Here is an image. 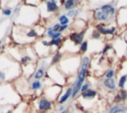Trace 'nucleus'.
<instances>
[{
  "mask_svg": "<svg viewBox=\"0 0 127 113\" xmlns=\"http://www.w3.org/2000/svg\"><path fill=\"white\" fill-rule=\"evenodd\" d=\"M111 50H112L111 44H106V45H104V47H103V49H102V51H101V55H102V56H105V55L107 54V52H109V51H111Z\"/></svg>",
  "mask_w": 127,
  "mask_h": 113,
  "instance_id": "c756f323",
  "label": "nucleus"
},
{
  "mask_svg": "<svg viewBox=\"0 0 127 113\" xmlns=\"http://www.w3.org/2000/svg\"><path fill=\"white\" fill-rule=\"evenodd\" d=\"M60 28H61V25H60V23H59V22L55 23V24L52 26V29H53V31H54L55 33L59 32V31H60Z\"/></svg>",
  "mask_w": 127,
  "mask_h": 113,
  "instance_id": "2f4dec72",
  "label": "nucleus"
},
{
  "mask_svg": "<svg viewBox=\"0 0 127 113\" xmlns=\"http://www.w3.org/2000/svg\"><path fill=\"white\" fill-rule=\"evenodd\" d=\"M63 56H64V54L60 50H58L56 53H54L53 56H52V57H51V66L58 65L61 62Z\"/></svg>",
  "mask_w": 127,
  "mask_h": 113,
  "instance_id": "412c9836",
  "label": "nucleus"
},
{
  "mask_svg": "<svg viewBox=\"0 0 127 113\" xmlns=\"http://www.w3.org/2000/svg\"><path fill=\"white\" fill-rule=\"evenodd\" d=\"M95 30L97 32L100 33V35L102 36H114L116 33V26H110V27H106L103 24H97L95 25Z\"/></svg>",
  "mask_w": 127,
  "mask_h": 113,
  "instance_id": "f8f14e48",
  "label": "nucleus"
},
{
  "mask_svg": "<svg viewBox=\"0 0 127 113\" xmlns=\"http://www.w3.org/2000/svg\"><path fill=\"white\" fill-rule=\"evenodd\" d=\"M90 82H84L83 84H82V86H81V88H80V93H82V92H84V91H86V90H88L89 88H90Z\"/></svg>",
  "mask_w": 127,
  "mask_h": 113,
  "instance_id": "7c9ffc66",
  "label": "nucleus"
},
{
  "mask_svg": "<svg viewBox=\"0 0 127 113\" xmlns=\"http://www.w3.org/2000/svg\"><path fill=\"white\" fill-rule=\"evenodd\" d=\"M62 1H56V0H48L44 1L43 3L41 2L39 6V12L40 16L42 18H50L54 14H57L60 10V7L62 5Z\"/></svg>",
  "mask_w": 127,
  "mask_h": 113,
  "instance_id": "423d86ee",
  "label": "nucleus"
},
{
  "mask_svg": "<svg viewBox=\"0 0 127 113\" xmlns=\"http://www.w3.org/2000/svg\"><path fill=\"white\" fill-rule=\"evenodd\" d=\"M120 113H127V110L126 111H123V112H120Z\"/></svg>",
  "mask_w": 127,
  "mask_h": 113,
  "instance_id": "58836bf2",
  "label": "nucleus"
},
{
  "mask_svg": "<svg viewBox=\"0 0 127 113\" xmlns=\"http://www.w3.org/2000/svg\"><path fill=\"white\" fill-rule=\"evenodd\" d=\"M64 109H66V107H65L64 104V105H60V104H59V107L57 108V111H58L59 113H61V112H63Z\"/></svg>",
  "mask_w": 127,
  "mask_h": 113,
  "instance_id": "72a5a7b5",
  "label": "nucleus"
},
{
  "mask_svg": "<svg viewBox=\"0 0 127 113\" xmlns=\"http://www.w3.org/2000/svg\"><path fill=\"white\" fill-rule=\"evenodd\" d=\"M61 113H69V110L66 108V109H64V110L63 112H61Z\"/></svg>",
  "mask_w": 127,
  "mask_h": 113,
  "instance_id": "c9c22d12",
  "label": "nucleus"
},
{
  "mask_svg": "<svg viewBox=\"0 0 127 113\" xmlns=\"http://www.w3.org/2000/svg\"><path fill=\"white\" fill-rule=\"evenodd\" d=\"M40 18V12L37 7L25 4L20 6L19 13L15 19L18 21L16 25H20L23 27H34L38 24Z\"/></svg>",
  "mask_w": 127,
  "mask_h": 113,
  "instance_id": "f03ea898",
  "label": "nucleus"
},
{
  "mask_svg": "<svg viewBox=\"0 0 127 113\" xmlns=\"http://www.w3.org/2000/svg\"><path fill=\"white\" fill-rule=\"evenodd\" d=\"M126 110H127L126 106H123L122 104H115L109 108L107 113H120V112H123Z\"/></svg>",
  "mask_w": 127,
  "mask_h": 113,
  "instance_id": "5701e85b",
  "label": "nucleus"
},
{
  "mask_svg": "<svg viewBox=\"0 0 127 113\" xmlns=\"http://www.w3.org/2000/svg\"><path fill=\"white\" fill-rule=\"evenodd\" d=\"M127 100V90L126 89H119L117 94L114 97V102L116 104H121V102H124Z\"/></svg>",
  "mask_w": 127,
  "mask_h": 113,
  "instance_id": "6ab92c4d",
  "label": "nucleus"
},
{
  "mask_svg": "<svg viewBox=\"0 0 127 113\" xmlns=\"http://www.w3.org/2000/svg\"><path fill=\"white\" fill-rule=\"evenodd\" d=\"M93 19L100 23V24H103V25H106L107 23H109V21H111V19H115L113 17H110L108 16L107 14H105L103 11H101L99 8L96 9L94 12H93Z\"/></svg>",
  "mask_w": 127,
  "mask_h": 113,
  "instance_id": "9b49d317",
  "label": "nucleus"
},
{
  "mask_svg": "<svg viewBox=\"0 0 127 113\" xmlns=\"http://www.w3.org/2000/svg\"><path fill=\"white\" fill-rule=\"evenodd\" d=\"M30 80V89L31 91H43L44 90V81L43 80H35V79H29Z\"/></svg>",
  "mask_w": 127,
  "mask_h": 113,
  "instance_id": "dca6fc26",
  "label": "nucleus"
},
{
  "mask_svg": "<svg viewBox=\"0 0 127 113\" xmlns=\"http://www.w3.org/2000/svg\"><path fill=\"white\" fill-rule=\"evenodd\" d=\"M58 21H59L60 25H61V26H63V25H68V24H69V22H70V19H69L65 14H62V15H60V16H59Z\"/></svg>",
  "mask_w": 127,
  "mask_h": 113,
  "instance_id": "393cba45",
  "label": "nucleus"
},
{
  "mask_svg": "<svg viewBox=\"0 0 127 113\" xmlns=\"http://www.w3.org/2000/svg\"><path fill=\"white\" fill-rule=\"evenodd\" d=\"M62 91H63V86H60L57 84H51L49 86H46V88H44L43 96L51 100L52 102L58 101L59 97L62 94Z\"/></svg>",
  "mask_w": 127,
  "mask_h": 113,
  "instance_id": "6e6552de",
  "label": "nucleus"
},
{
  "mask_svg": "<svg viewBox=\"0 0 127 113\" xmlns=\"http://www.w3.org/2000/svg\"><path fill=\"white\" fill-rule=\"evenodd\" d=\"M1 14L5 17H10L13 15V8H11L9 6H5L1 9Z\"/></svg>",
  "mask_w": 127,
  "mask_h": 113,
  "instance_id": "a878e982",
  "label": "nucleus"
},
{
  "mask_svg": "<svg viewBox=\"0 0 127 113\" xmlns=\"http://www.w3.org/2000/svg\"><path fill=\"white\" fill-rule=\"evenodd\" d=\"M71 94H72V86L70 85V86H67V88L65 89V91L61 94V96L59 97V99H58L57 102H58L60 105H64V104L71 97Z\"/></svg>",
  "mask_w": 127,
  "mask_h": 113,
  "instance_id": "2eb2a0df",
  "label": "nucleus"
},
{
  "mask_svg": "<svg viewBox=\"0 0 127 113\" xmlns=\"http://www.w3.org/2000/svg\"><path fill=\"white\" fill-rule=\"evenodd\" d=\"M1 113H13V107H11L10 109H8L7 111H2Z\"/></svg>",
  "mask_w": 127,
  "mask_h": 113,
  "instance_id": "f704fd0d",
  "label": "nucleus"
},
{
  "mask_svg": "<svg viewBox=\"0 0 127 113\" xmlns=\"http://www.w3.org/2000/svg\"><path fill=\"white\" fill-rule=\"evenodd\" d=\"M2 42H3V40H2V39H0V46H2Z\"/></svg>",
  "mask_w": 127,
  "mask_h": 113,
  "instance_id": "4c0bfd02",
  "label": "nucleus"
},
{
  "mask_svg": "<svg viewBox=\"0 0 127 113\" xmlns=\"http://www.w3.org/2000/svg\"><path fill=\"white\" fill-rule=\"evenodd\" d=\"M12 39L18 46H29L39 40V35L35 27H23L20 25H14L12 29Z\"/></svg>",
  "mask_w": 127,
  "mask_h": 113,
  "instance_id": "f257e3e1",
  "label": "nucleus"
},
{
  "mask_svg": "<svg viewBox=\"0 0 127 113\" xmlns=\"http://www.w3.org/2000/svg\"><path fill=\"white\" fill-rule=\"evenodd\" d=\"M88 48H89V41L88 40H84L82 42V44L79 46V48H78V55L79 54L80 55H84L87 52Z\"/></svg>",
  "mask_w": 127,
  "mask_h": 113,
  "instance_id": "b1692460",
  "label": "nucleus"
},
{
  "mask_svg": "<svg viewBox=\"0 0 127 113\" xmlns=\"http://www.w3.org/2000/svg\"><path fill=\"white\" fill-rule=\"evenodd\" d=\"M14 88L16 91L19 93V95L22 97L25 94H29L31 89H30V80L24 76H20L17 79H15L12 82Z\"/></svg>",
  "mask_w": 127,
  "mask_h": 113,
  "instance_id": "0eeeda50",
  "label": "nucleus"
},
{
  "mask_svg": "<svg viewBox=\"0 0 127 113\" xmlns=\"http://www.w3.org/2000/svg\"><path fill=\"white\" fill-rule=\"evenodd\" d=\"M80 58L81 56H79V55H68L64 57L63 56L58 67L65 77L73 75L74 73L77 74V71L80 67Z\"/></svg>",
  "mask_w": 127,
  "mask_h": 113,
  "instance_id": "39448f33",
  "label": "nucleus"
},
{
  "mask_svg": "<svg viewBox=\"0 0 127 113\" xmlns=\"http://www.w3.org/2000/svg\"><path fill=\"white\" fill-rule=\"evenodd\" d=\"M65 15L70 19H73V18H75L77 15H78V10L77 9H73V10H70V11H67L66 13H65Z\"/></svg>",
  "mask_w": 127,
  "mask_h": 113,
  "instance_id": "cd10ccee",
  "label": "nucleus"
},
{
  "mask_svg": "<svg viewBox=\"0 0 127 113\" xmlns=\"http://www.w3.org/2000/svg\"><path fill=\"white\" fill-rule=\"evenodd\" d=\"M99 9L110 17H113V18L116 17V9L112 4H103L99 7Z\"/></svg>",
  "mask_w": 127,
  "mask_h": 113,
  "instance_id": "f3484780",
  "label": "nucleus"
},
{
  "mask_svg": "<svg viewBox=\"0 0 127 113\" xmlns=\"http://www.w3.org/2000/svg\"><path fill=\"white\" fill-rule=\"evenodd\" d=\"M86 31H87V29H85V30H82V31H80V32H71L69 35H68V40L71 42V43H73L76 47H78L79 48V46L82 44V42L84 41V36H85V33H86Z\"/></svg>",
  "mask_w": 127,
  "mask_h": 113,
  "instance_id": "9d476101",
  "label": "nucleus"
},
{
  "mask_svg": "<svg viewBox=\"0 0 127 113\" xmlns=\"http://www.w3.org/2000/svg\"><path fill=\"white\" fill-rule=\"evenodd\" d=\"M116 20L117 24L120 27L127 26V7H121L116 13Z\"/></svg>",
  "mask_w": 127,
  "mask_h": 113,
  "instance_id": "ddd939ff",
  "label": "nucleus"
},
{
  "mask_svg": "<svg viewBox=\"0 0 127 113\" xmlns=\"http://www.w3.org/2000/svg\"><path fill=\"white\" fill-rule=\"evenodd\" d=\"M2 48H3V47H2V46H0V56H1V51H2Z\"/></svg>",
  "mask_w": 127,
  "mask_h": 113,
  "instance_id": "e433bc0d",
  "label": "nucleus"
},
{
  "mask_svg": "<svg viewBox=\"0 0 127 113\" xmlns=\"http://www.w3.org/2000/svg\"><path fill=\"white\" fill-rule=\"evenodd\" d=\"M35 109L40 113H48L53 110L54 108V102L47 99L44 96H40L34 101Z\"/></svg>",
  "mask_w": 127,
  "mask_h": 113,
  "instance_id": "1a4fd4ad",
  "label": "nucleus"
},
{
  "mask_svg": "<svg viewBox=\"0 0 127 113\" xmlns=\"http://www.w3.org/2000/svg\"><path fill=\"white\" fill-rule=\"evenodd\" d=\"M102 86L109 90V91H115L117 89V81L115 79V77H112V78H104L102 80Z\"/></svg>",
  "mask_w": 127,
  "mask_h": 113,
  "instance_id": "4468645a",
  "label": "nucleus"
},
{
  "mask_svg": "<svg viewBox=\"0 0 127 113\" xmlns=\"http://www.w3.org/2000/svg\"><path fill=\"white\" fill-rule=\"evenodd\" d=\"M115 69L114 68H112V67H110V68H108L105 72H104V77L105 78H112V77H114L115 76Z\"/></svg>",
  "mask_w": 127,
  "mask_h": 113,
  "instance_id": "bb28decb",
  "label": "nucleus"
},
{
  "mask_svg": "<svg viewBox=\"0 0 127 113\" xmlns=\"http://www.w3.org/2000/svg\"><path fill=\"white\" fill-rule=\"evenodd\" d=\"M96 95H97V91H96L95 89L89 88L88 90H86V91L80 93V94H79V97H80L81 99H83V100H91V99L95 98Z\"/></svg>",
  "mask_w": 127,
  "mask_h": 113,
  "instance_id": "aec40b11",
  "label": "nucleus"
},
{
  "mask_svg": "<svg viewBox=\"0 0 127 113\" xmlns=\"http://www.w3.org/2000/svg\"><path fill=\"white\" fill-rule=\"evenodd\" d=\"M90 38H91L92 40L98 41V40H100V38H101V35H100V33H99V32H97V31L94 29V30L92 31L91 35H90Z\"/></svg>",
  "mask_w": 127,
  "mask_h": 113,
  "instance_id": "c85d7f7f",
  "label": "nucleus"
},
{
  "mask_svg": "<svg viewBox=\"0 0 127 113\" xmlns=\"http://www.w3.org/2000/svg\"><path fill=\"white\" fill-rule=\"evenodd\" d=\"M47 70H48V69H46V68H44V67H37L35 73H34L33 76H32V79H35V80H42V79H44ZM30 79H31V78H30Z\"/></svg>",
  "mask_w": 127,
  "mask_h": 113,
  "instance_id": "4be33fe9",
  "label": "nucleus"
},
{
  "mask_svg": "<svg viewBox=\"0 0 127 113\" xmlns=\"http://www.w3.org/2000/svg\"><path fill=\"white\" fill-rule=\"evenodd\" d=\"M79 2L78 1H74V0H64L62 1V7L67 11H70V10H73V9H76V7L78 6Z\"/></svg>",
  "mask_w": 127,
  "mask_h": 113,
  "instance_id": "a211bd4d",
  "label": "nucleus"
},
{
  "mask_svg": "<svg viewBox=\"0 0 127 113\" xmlns=\"http://www.w3.org/2000/svg\"><path fill=\"white\" fill-rule=\"evenodd\" d=\"M0 70L6 74L7 82H13L15 79L22 76V66L7 54L0 56Z\"/></svg>",
  "mask_w": 127,
  "mask_h": 113,
  "instance_id": "7ed1b4c3",
  "label": "nucleus"
},
{
  "mask_svg": "<svg viewBox=\"0 0 127 113\" xmlns=\"http://www.w3.org/2000/svg\"><path fill=\"white\" fill-rule=\"evenodd\" d=\"M68 27H69L68 25H63V26H61V28H60V31H59V32L63 34L64 31H66V30L68 29Z\"/></svg>",
  "mask_w": 127,
  "mask_h": 113,
  "instance_id": "473e14b6",
  "label": "nucleus"
},
{
  "mask_svg": "<svg viewBox=\"0 0 127 113\" xmlns=\"http://www.w3.org/2000/svg\"><path fill=\"white\" fill-rule=\"evenodd\" d=\"M22 97L14 88L11 82L0 83V105L15 106L21 103Z\"/></svg>",
  "mask_w": 127,
  "mask_h": 113,
  "instance_id": "20e7f679",
  "label": "nucleus"
}]
</instances>
